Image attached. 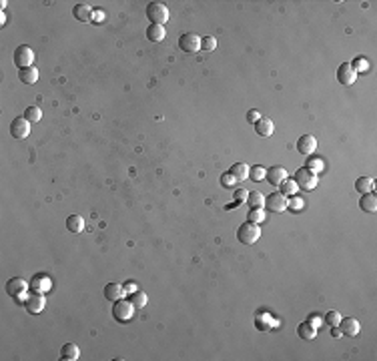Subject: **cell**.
Listing matches in <instances>:
<instances>
[{
	"mask_svg": "<svg viewBox=\"0 0 377 361\" xmlns=\"http://www.w3.org/2000/svg\"><path fill=\"white\" fill-rule=\"evenodd\" d=\"M146 18L151 20V24L165 26V22L169 20V8L162 2H149L146 4Z\"/></svg>",
	"mask_w": 377,
	"mask_h": 361,
	"instance_id": "1",
	"label": "cell"
},
{
	"mask_svg": "<svg viewBox=\"0 0 377 361\" xmlns=\"http://www.w3.org/2000/svg\"><path fill=\"white\" fill-rule=\"evenodd\" d=\"M261 237V229L257 223H243L239 229H237V239L243 243V245H253L257 243Z\"/></svg>",
	"mask_w": 377,
	"mask_h": 361,
	"instance_id": "2",
	"label": "cell"
},
{
	"mask_svg": "<svg viewBox=\"0 0 377 361\" xmlns=\"http://www.w3.org/2000/svg\"><path fill=\"white\" fill-rule=\"evenodd\" d=\"M135 313V305L130 303V299H119V301H114L112 305V317L114 321H119V323H126L130 317H133Z\"/></svg>",
	"mask_w": 377,
	"mask_h": 361,
	"instance_id": "3",
	"label": "cell"
},
{
	"mask_svg": "<svg viewBox=\"0 0 377 361\" xmlns=\"http://www.w3.org/2000/svg\"><path fill=\"white\" fill-rule=\"evenodd\" d=\"M295 183H297V187H301L303 191H313L315 187H317V183H319V179H317V175L315 173H311L309 169H297L295 171Z\"/></svg>",
	"mask_w": 377,
	"mask_h": 361,
	"instance_id": "4",
	"label": "cell"
},
{
	"mask_svg": "<svg viewBox=\"0 0 377 361\" xmlns=\"http://www.w3.org/2000/svg\"><path fill=\"white\" fill-rule=\"evenodd\" d=\"M32 62H35V51H32L28 44H20L14 51V64L22 71V69L32 67Z\"/></svg>",
	"mask_w": 377,
	"mask_h": 361,
	"instance_id": "5",
	"label": "cell"
},
{
	"mask_svg": "<svg viewBox=\"0 0 377 361\" xmlns=\"http://www.w3.org/2000/svg\"><path fill=\"white\" fill-rule=\"evenodd\" d=\"M179 46H181L183 53H189V54H195L201 51V36L195 35V32H187L179 38Z\"/></svg>",
	"mask_w": 377,
	"mask_h": 361,
	"instance_id": "6",
	"label": "cell"
},
{
	"mask_svg": "<svg viewBox=\"0 0 377 361\" xmlns=\"http://www.w3.org/2000/svg\"><path fill=\"white\" fill-rule=\"evenodd\" d=\"M287 203H289V199H287V197H285L281 191L271 193L267 199H265V207H267L271 213H285Z\"/></svg>",
	"mask_w": 377,
	"mask_h": 361,
	"instance_id": "7",
	"label": "cell"
},
{
	"mask_svg": "<svg viewBox=\"0 0 377 361\" xmlns=\"http://www.w3.org/2000/svg\"><path fill=\"white\" fill-rule=\"evenodd\" d=\"M28 287H30V283H26L24 279L12 277L10 281L6 283V293L10 295V297H14V299H22L26 295V291H28Z\"/></svg>",
	"mask_w": 377,
	"mask_h": 361,
	"instance_id": "8",
	"label": "cell"
},
{
	"mask_svg": "<svg viewBox=\"0 0 377 361\" xmlns=\"http://www.w3.org/2000/svg\"><path fill=\"white\" fill-rule=\"evenodd\" d=\"M337 80H339V85H343V87H351V85H355L357 72L353 71L351 62H343V64H339V69H337Z\"/></svg>",
	"mask_w": 377,
	"mask_h": 361,
	"instance_id": "9",
	"label": "cell"
},
{
	"mask_svg": "<svg viewBox=\"0 0 377 361\" xmlns=\"http://www.w3.org/2000/svg\"><path fill=\"white\" fill-rule=\"evenodd\" d=\"M24 307H26L28 313H32V315L42 313L44 307H46V299H44V295H38V293L28 295V297L24 299Z\"/></svg>",
	"mask_w": 377,
	"mask_h": 361,
	"instance_id": "10",
	"label": "cell"
},
{
	"mask_svg": "<svg viewBox=\"0 0 377 361\" xmlns=\"http://www.w3.org/2000/svg\"><path fill=\"white\" fill-rule=\"evenodd\" d=\"M28 133H30V123L24 117H18L10 123V135L14 139H26Z\"/></svg>",
	"mask_w": 377,
	"mask_h": 361,
	"instance_id": "11",
	"label": "cell"
},
{
	"mask_svg": "<svg viewBox=\"0 0 377 361\" xmlns=\"http://www.w3.org/2000/svg\"><path fill=\"white\" fill-rule=\"evenodd\" d=\"M297 151H299L301 155L311 157V155L317 151V139H315L313 135H303V137L297 141Z\"/></svg>",
	"mask_w": 377,
	"mask_h": 361,
	"instance_id": "12",
	"label": "cell"
},
{
	"mask_svg": "<svg viewBox=\"0 0 377 361\" xmlns=\"http://www.w3.org/2000/svg\"><path fill=\"white\" fill-rule=\"evenodd\" d=\"M48 289H51V279H48V275H35L30 279V291L32 293H46Z\"/></svg>",
	"mask_w": 377,
	"mask_h": 361,
	"instance_id": "13",
	"label": "cell"
},
{
	"mask_svg": "<svg viewBox=\"0 0 377 361\" xmlns=\"http://www.w3.org/2000/svg\"><path fill=\"white\" fill-rule=\"evenodd\" d=\"M337 327L341 329V333H343V335H349V337H355V335L359 333V329H361V327H359V321H357L355 317L341 319Z\"/></svg>",
	"mask_w": 377,
	"mask_h": 361,
	"instance_id": "14",
	"label": "cell"
},
{
	"mask_svg": "<svg viewBox=\"0 0 377 361\" xmlns=\"http://www.w3.org/2000/svg\"><path fill=\"white\" fill-rule=\"evenodd\" d=\"M271 185H275V187H279L283 180L287 179V171L283 169V167H279V165H275V167H271L269 171H267V177H265Z\"/></svg>",
	"mask_w": 377,
	"mask_h": 361,
	"instance_id": "15",
	"label": "cell"
},
{
	"mask_svg": "<svg viewBox=\"0 0 377 361\" xmlns=\"http://www.w3.org/2000/svg\"><path fill=\"white\" fill-rule=\"evenodd\" d=\"M72 14H74V18L80 20V22H90L94 18V10L89 4H76L72 8Z\"/></svg>",
	"mask_w": 377,
	"mask_h": 361,
	"instance_id": "16",
	"label": "cell"
},
{
	"mask_svg": "<svg viewBox=\"0 0 377 361\" xmlns=\"http://www.w3.org/2000/svg\"><path fill=\"white\" fill-rule=\"evenodd\" d=\"M273 130H275V125L271 119H265V117H261L257 123H255V133L259 137H271L273 135Z\"/></svg>",
	"mask_w": 377,
	"mask_h": 361,
	"instance_id": "17",
	"label": "cell"
},
{
	"mask_svg": "<svg viewBox=\"0 0 377 361\" xmlns=\"http://www.w3.org/2000/svg\"><path fill=\"white\" fill-rule=\"evenodd\" d=\"M80 357V349L74 343H64L60 347V359L62 361H76Z\"/></svg>",
	"mask_w": 377,
	"mask_h": 361,
	"instance_id": "18",
	"label": "cell"
},
{
	"mask_svg": "<svg viewBox=\"0 0 377 361\" xmlns=\"http://www.w3.org/2000/svg\"><path fill=\"white\" fill-rule=\"evenodd\" d=\"M105 297L108 301H119V299H123L125 297V287L119 285V283H108L105 287Z\"/></svg>",
	"mask_w": 377,
	"mask_h": 361,
	"instance_id": "19",
	"label": "cell"
},
{
	"mask_svg": "<svg viewBox=\"0 0 377 361\" xmlns=\"http://www.w3.org/2000/svg\"><path fill=\"white\" fill-rule=\"evenodd\" d=\"M165 36H167L165 26H161V24H151L149 28H146V38H149L151 42H161V40H165Z\"/></svg>",
	"mask_w": 377,
	"mask_h": 361,
	"instance_id": "20",
	"label": "cell"
},
{
	"mask_svg": "<svg viewBox=\"0 0 377 361\" xmlns=\"http://www.w3.org/2000/svg\"><path fill=\"white\" fill-rule=\"evenodd\" d=\"M359 209L365 211V213H375L377 211V197L373 193L361 195V199H359Z\"/></svg>",
	"mask_w": 377,
	"mask_h": 361,
	"instance_id": "21",
	"label": "cell"
},
{
	"mask_svg": "<svg viewBox=\"0 0 377 361\" xmlns=\"http://www.w3.org/2000/svg\"><path fill=\"white\" fill-rule=\"evenodd\" d=\"M249 171H251V167L247 165V162H235V165H231V173L237 180H247L249 179Z\"/></svg>",
	"mask_w": 377,
	"mask_h": 361,
	"instance_id": "22",
	"label": "cell"
},
{
	"mask_svg": "<svg viewBox=\"0 0 377 361\" xmlns=\"http://www.w3.org/2000/svg\"><path fill=\"white\" fill-rule=\"evenodd\" d=\"M297 333H299V337L305 339V341H313V339L317 337V329H315V327L311 325L309 321H303V323L297 327Z\"/></svg>",
	"mask_w": 377,
	"mask_h": 361,
	"instance_id": "23",
	"label": "cell"
},
{
	"mask_svg": "<svg viewBox=\"0 0 377 361\" xmlns=\"http://www.w3.org/2000/svg\"><path fill=\"white\" fill-rule=\"evenodd\" d=\"M355 191L359 195H367V193H373V179L371 177H359L355 180Z\"/></svg>",
	"mask_w": 377,
	"mask_h": 361,
	"instance_id": "24",
	"label": "cell"
},
{
	"mask_svg": "<svg viewBox=\"0 0 377 361\" xmlns=\"http://www.w3.org/2000/svg\"><path fill=\"white\" fill-rule=\"evenodd\" d=\"M18 78L22 80L24 85H35L36 80H38V69H35V67H28V69H22L20 72H18Z\"/></svg>",
	"mask_w": 377,
	"mask_h": 361,
	"instance_id": "25",
	"label": "cell"
},
{
	"mask_svg": "<svg viewBox=\"0 0 377 361\" xmlns=\"http://www.w3.org/2000/svg\"><path fill=\"white\" fill-rule=\"evenodd\" d=\"M67 229L71 233H80V231H85V219L80 217V215H71L67 219Z\"/></svg>",
	"mask_w": 377,
	"mask_h": 361,
	"instance_id": "26",
	"label": "cell"
},
{
	"mask_svg": "<svg viewBox=\"0 0 377 361\" xmlns=\"http://www.w3.org/2000/svg\"><path fill=\"white\" fill-rule=\"evenodd\" d=\"M130 303L135 305V309H143L146 307V303H149V297H146V293L137 289L135 293H130Z\"/></svg>",
	"mask_w": 377,
	"mask_h": 361,
	"instance_id": "27",
	"label": "cell"
},
{
	"mask_svg": "<svg viewBox=\"0 0 377 361\" xmlns=\"http://www.w3.org/2000/svg\"><path fill=\"white\" fill-rule=\"evenodd\" d=\"M305 165H307L305 169H309L311 173H315V175L321 173V171L325 169V162H323V159H319V157H309Z\"/></svg>",
	"mask_w": 377,
	"mask_h": 361,
	"instance_id": "28",
	"label": "cell"
},
{
	"mask_svg": "<svg viewBox=\"0 0 377 361\" xmlns=\"http://www.w3.org/2000/svg\"><path fill=\"white\" fill-rule=\"evenodd\" d=\"M247 205H249L251 209L265 207V197L261 195V193H257V191H253V193H249V197H247Z\"/></svg>",
	"mask_w": 377,
	"mask_h": 361,
	"instance_id": "29",
	"label": "cell"
},
{
	"mask_svg": "<svg viewBox=\"0 0 377 361\" xmlns=\"http://www.w3.org/2000/svg\"><path fill=\"white\" fill-rule=\"evenodd\" d=\"M279 187H281V193H283L285 197H293L295 193L299 191L297 183H295V179H285V180H283V183H281Z\"/></svg>",
	"mask_w": 377,
	"mask_h": 361,
	"instance_id": "30",
	"label": "cell"
},
{
	"mask_svg": "<svg viewBox=\"0 0 377 361\" xmlns=\"http://www.w3.org/2000/svg\"><path fill=\"white\" fill-rule=\"evenodd\" d=\"M22 117H24L28 123H38V121L42 119V110H40L38 107H28V108L24 110Z\"/></svg>",
	"mask_w": 377,
	"mask_h": 361,
	"instance_id": "31",
	"label": "cell"
},
{
	"mask_svg": "<svg viewBox=\"0 0 377 361\" xmlns=\"http://www.w3.org/2000/svg\"><path fill=\"white\" fill-rule=\"evenodd\" d=\"M265 177H267V169L261 167V165H257V167H253V169L249 171V179L255 180V183H261V180H265Z\"/></svg>",
	"mask_w": 377,
	"mask_h": 361,
	"instance_id": "32",
	"label": "cell"
},
{
	"mask_svg": "<svg viewBox=\"0 0 377 361\" xmlns=\"http://www.w3.org/2000/svg\"><path fill=\"white\" fill-rule=\"evenodd\" d=\"M265 211H263V207H259V209H251V213H249V215H247V221L249 223H263L265 221Z\"/></svg>",
	"mask_w": 377,
	"mask_h": 361,
	"instance_id": "33",
	"label": "cell"
},
{
	"mask_svg": "<svg viewBox=\"0 0 377 361\" xmlns=\"http://www.w3.org/2000/svg\"><path fill=\"white\" fill-rule=\"evenodd\" d=\"M351 67H353V71L359 74V72H367L369 71V60L367 58H363V56H359V58H355L353 62H351Z\"/></svg>",
	"mask_w": 377,
	"mask_h": 361,
	"instance_id": "34",
	"label": "cell"
},
{
	"mask_svg": "<svg viewBox=\"0 0 377 361\" xmlns=\"http://www.w3.org/2000/svg\"><path fill=\"white\" fill-rule=\"evenodd\" d=\"M215 48H217V38L215 36H205V38H201V51L213 53Z\"/></svg>",
	"mask_w": 377,
	"mask_h": 361,
	"instance_id": "35",
	"label": "cell"
},
{
	"mask_svg": "<svg viewBox=\"0 0 377 361\" xmlns=\"http://www.w3.org/2000/svg\"><path fill=\"white\" fill-rule=\"evenodd\" d=\"M237 183H239V180H237L231 173H223V175H221V185H223L225 189H233Z\"/></svg>",
	"mask_w": 377,
	"mask_h": 361,
	"instance_id": "36",
	"label": "cell"
},
{
	"mask_svg": "<svg viewBox=\"0 0 377 361\" xmlns=\"http://www.w3.org/2000/svg\"><path fill=\"white\" fill-rule=\"evenodd\" d=\"M341 319H343V317L339 315V311H329V313L325 315V323H327V325H331V327H337Z\"/></svg>",
	"mask_w": 377,
	"mask_h": 361,
	"instance_id": "37",
	"label": "cell"
},
{
	"mask_svg": "<svg viewBox=\"0 0 377 361\" xmlns=\"http://www.w3.org/2000/svg\"><path fill=\"white\" fill-rule=\"evenodd\" d=\"M247 197H249V191H247V189H239V191L235 193V205L247 203Z\"/></svg>",
	"mask_w": 377,
	"mask_h": 361,
	"instance_id": "38",
	"label": "cell"
},
{
	"mask_svg": "<svg viewBox=\"0 0 377 361\" xmlns=\"http://www.w3.org/2000/svg\"><path fill=\"white\" fill-rule=\"evenodd\" d=\"M303 199H299V197H293V199H289V203H287V209H293V211H299V209H303Z\"/></svg>",
	"mask_w": 377,
	"mask_h": 361,
	"instance_id": "39",
	"label": "cell"
},
{
	"mask_svg": "<svg viewBox=\"0 0 377 361\" xmlns=\"http://www.w3.org/2000/svg\"><path fill=\"white\" fill-rule=\"evenodd\" d=\"M259 119H261V112H259V110H255V108H251V110L247 112V121H249L251 125H255V123H257Z\"/></svg>",
	"mask_w": 377,
	"mask_h": 361,
	"instance_id": "40",
	"label": "cell"
},
{
	"mask_svg": "<svg viewBox=\"0 0 377 361\" xmlns=\"http://www.w3.org/2000/svg\"><path fill=\"white\" fill-rule=\"evenodd\" d=\"M307 321H309L311 325H313L315 329H319L321 323H323V321H321V317H319V315H315V313H313V315H309V319H307Z\"/></svg>",
	"mask_w": 377,
	"mask_h": 361,
	"instance_id": "41",
	"label": "cell"
},
{
	"mask_svg": "<svg viewBox=\"0 0 377 361\" xmlns=\"http://www.w3.org/2000/svg\"><path fill=\"white\" fill-rule=\"evenodd\" d=\"M137 291V285L135 283H126L125 285V293H135Z\"/></svg>",
	"mask_w": 377,
	"mask_h": 361,
	"instance_id": "42",
	"label": "cell"
},
{
	"mask_svg": "<svg viewBox=\"0 0 377 361\" xmlns=\"http://www.w3.org/2000/svg\"><path fill=\"white\" fill-rule=\"evenodd\" d=\"M331 335H333V337H339V335H343V333H341L339 327H331Z\"/></svg>",
	"mask_w": 377,
	"mask_h": 361,
	"instance_id": "43",
	"label": "cell"
}]
</instances>
